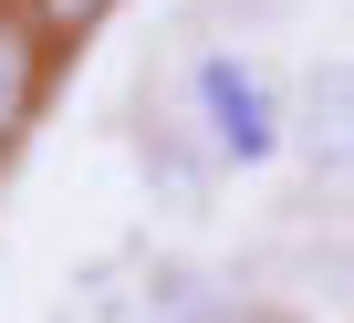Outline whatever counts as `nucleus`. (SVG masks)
<instances>
[{
	"label": "nucleus",
	"instance_id": "3",
	"mask_svg": "<svg viewBox=\"0 0 354 323\" xmlns=\"http://www.w3.org/2000/svg\"><path fill=\"white\" fill-rule=\"evenodd\" d=\"M32 84H42V21L0 11V136L32 115Z\"/></svg>",
	"mask_w": 354,
	"mask_h": 323
},
{
	"label": "nucleus",
	"instance_id": "1",
	"mask_svg": "<svg viewBox=\"0 0 354 323\" xmlns=\"http://www.w3.org/2000/svg\"><path fill=\"white\" fill-rule=\"evenodd\" d=\"M188 94H198V115H209V136H219V156H230V167H261V156L281 146V104H271L261 63H240V53H209Z\"/></svg>",
	"mask_w": 354,
	"mask_h": 323
},
{
	"label": "nucleus",
	"instance_id": "2",
	"mask_svg": "<svg viewBox=\"0 0 354 323\" xmlns=\"http://www.w3.org/2000/svg\"><path fill=\"white\" fill-rule=\"evenodd\" d=\"M302 156L323 178H354V53L302 84Z\"/></svg>",
	"mask_w": 354,
	"mask_h": 323
},
{
	"label": "nucleus",
	"instance_id": "4",
	"mask_svg": "<svg viewBox=\"0 0 354 323\" xmlns=\"http://www.w3.org/2000/svg\"><path fill=\"white\" fill-rule=\"evenodd\" d=\"M104 11H115V0H32V21H42V32H94Z\"/></svg>",
	"mask_w": 354,
	"mask_h": 323
}]
</instances>
